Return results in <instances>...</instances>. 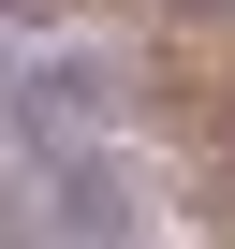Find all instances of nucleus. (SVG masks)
<instances>
[{"instance_id":"2","label":"nucleus","mask_w":235,"mask_h":249,"mask_svg":"<svg viewBox=\"0 0 235 249\" xmlns=\"http://www.w3.org/2000/svg\"><path fill=\"white\" fill-rule=\"evenodd\" d=\"M191 15H235V0H191Z\"/></svg>"},{"instance_id":"1","label":"nucleus","mask_w":235,"mask_h":249,"mask_svg":"<svg viewBox=\"0 0 235 249\" xmlns=\"http://www.w3.org/2000/svg\"><path fill=\"white\" fill-rule=\"evenodd\" d=\"M0 15H74V0H0Z\"/></svg>"}]
</instances>
